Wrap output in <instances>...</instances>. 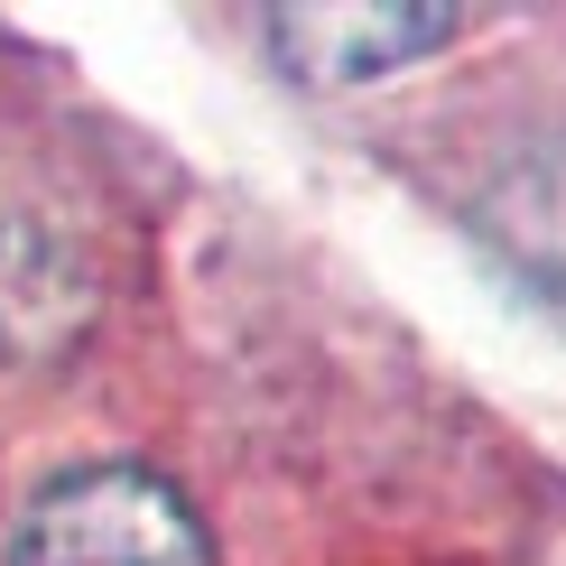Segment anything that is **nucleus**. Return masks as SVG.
<instances>
[{
  "label": "nucleus",
  "instance_id": "1",
  "mask_svg": "<svg viewBox=\"0 0 566 566\" xmlns=\"http://www.w3.org/2000/svg\"><path fill=\"white\" fill-rule=\"evenodd\" d=\"M10 566H214V538L168 474L75 464L19 511Z\"/></svg>",
  "mask_w": 566,
  "mask_h": 566
},
{
  "label": "nucleus",
  "instance_id": "2",
  "mask_svg": "<svg viewBox=\"0 0 566 566\" xmlns=\"http://www.w3.org/2000/svg\"><path fill=\"white\" fill-rule=\"evenodd\" d=\"M455 10H279L270 38H279V65L306 84H363V75H390V65L446 46Z\"/></svg>",
  "mask_w": 566,
  "mask_h": 566
},
{
  "label": "nucleus",
  "instance_id": "3",
  "mask_svg": "<svg viewBox=\"0 0 566 566\" xmlns=\"http://www.w3.org/2000/svg\"><path fill=\"white\" fill-rule=\"evenodd\" d=\"M84 325V270L56 232L0 223V353H46Z\"/></svg>",
  "mask_w": 566,
  "mask_h": 566
}]
</instances>
